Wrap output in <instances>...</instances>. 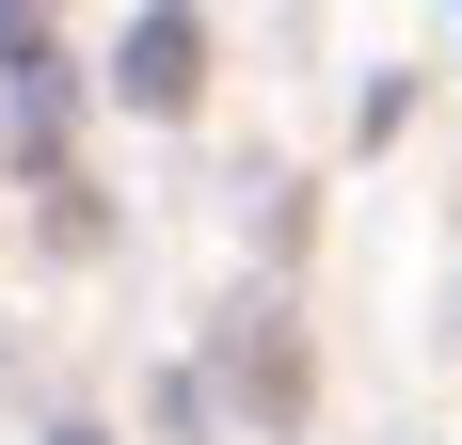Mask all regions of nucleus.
<instances>
[{"instance_id": "f257e3e1", "label": "nucleus", "mask_w": 462, "mask_h": 445, "mask_svg": "<svg viewBox=\"0 0 462 445\" xmlns=\"http://www.w3.org/2000/svg\"><path fill=\"white\" fill-rule=\"evenodd\" d=\"M191 80H208V32H191L176 0H160V16L112 48V95H128V112H191Z\"/></svg>"}, {"instance_id": "f03ea898", "label": "nucleus", "mask_w": 462, "mask_h": 445, "mask_svg": "<svg viewBox=\"0 0 462 445\" xmlns=\"http://www.w3.org/2000/svg\"><path fill=\"white\" fill-rule=\"evenodd\" d=\"M64 445H80V430H64Z\"/></svg>"}]
</instances>
